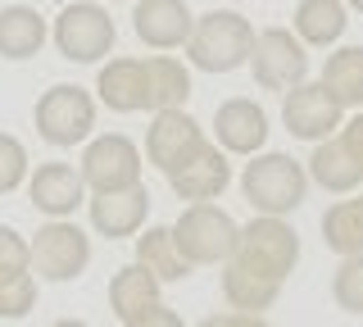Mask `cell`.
I'll list each match as a JSON object with an SVG mask.
<instances>
[{"label":"cell","instance_id":"6da1fadb","mask_svg":"<svg viewBox=\"0 0 363 327\" xmlns=\"http://www.w3.org/2000/svg\"><path fill=\"white\" fill-rule=\"evenodd\" d=\"M300 264V236L286 218H250L223 268V300L236 314H259L281 296V282Z\"/></svg>","mask_w":363,"mask_h":327},{"label":"cell","instance_id":"7a4b0ae2","mask_svg":"<svg viewBox=\"0 0 363 327\" xmlns=\"http://www.w3.org/2000/svg\"><path fill=\"white\" fill-rule=\"evenodd\" d=\"M250 46H255V23L245 14L209 9V14L196 18V28L186 37V60L200 73H236L250 60Z\"/></svg>","mask_w":363,"mask_h":327},{"label":"cell","instance_id":"3957f363","mask_svg":"<svg viewBox=\"0 0 363 327\" xmlns=\"http://www.w3.org/2000/svg\"><path fill=\"white\" fill-rule=\"evenodd\" d=\"M241 191L245 200L255 205L259 214H268V218H286L304 205V196H309V173H304L300 160H291V155H250L245 173H241Z\"/></svg>","mask_w":363,"mask_h":327},{"label":"cell","instance_id":"277c9868","mask_svg":"<svg viewBox=\"0 0 363 327\" xmlns=\"http://www.w3.org/2000/svg\"><path fill=\"white\" fill-rule=\"evenodd\" d=\"M168 232H173V245L182 250V259H186L191 268H204V264H227L241 228H236V218L227 209H218L213 200H204V205L182 209Z\"/></svg>","mask_w":363,"mask_h":327},{"label":"cell","instance_id":"5b68a950","mask_svg":"<svg viewBox=\"0 0 363 327\" xmlns=\"http://www.w3.org/2000/svg\"><path fill=\"white\" fill-rule=\"evenodd\" d=\"M50 37H55V46H60V55L68 64H100L113 50V41H118V28H113L105 5H96V0H73V5L60 9Z\"/></svg>","mask_w":363,"mask_h":327},{"label":"cell","instance_id":"8992f818","mask_svg":"<svg viewBox=\"0 0 363 327\" xmlns=\"http://www.w3.org/2000/svg\"><path fill=\"white\" fill-rule=\"evenodd\" d=\"M32 123H37V137L45 145H77L91 137L96 128V96L82 92L77 82H55L50 92H41L37 109H32Z\"/></svg>","mask_w":363,"mask_h":327},{"label":"cell","instance_id":"52a82bcc","mask_svg":"<svg viewBox=\"0 0 363 327\" xmlns=\"http://www.w3.org/2000/svg\"><path fill=\"white\" fill-rule=\"evenodd\" d=\"M32 255V277L41 282H77L91 264V236L73 218H50L37 236L28 241Z\"/></svg>","mask_w":363,"mask_h":327},{"label":"cell","instance_id":"ba28073f","mask_svg":"<svg viewBox=\"0 0 363 327\" xmlns=\"http://www.w3.org/2000/svg\"><path fill=\"white\" fill-rule=\"evenodd\" d=\"M250 69H255V82L264 92H281L300 87L309 77V46H300V37L286 28H264L255 32V46H250Z\"/></svg>","mask_w":363,"mask_h":327},{"label":"cell","instance_id":"9c48e42d","mask_svg":"<svg viewBox=\"0 0 363 327\" xmlns=\"http://www.w3.org/2000/svg\"><path fill=\"white\" fill-rule=\"evenodd\" d=\"M77 173H82L91 196H109V191L141 187V150H136V141L123 137V132H105V137H96L82 150Z\"/></svg>","mask_w":363,"mask_h":327},{"label":"cell","instance_id":"30bf717a","mask_svg":"<svg viewBox=\"0 0 363 327\" xmlns=\"http://www.w3.org/2000/svg\"><path fill=\"white\" fill-rule=\"evenodd\" d=\"M204 145H209V141H204V128L186 114V109H159L155 123H150V132H145V160L168 177L173 168L196 160Z\"/></svg>","mask_w":363,"mask_h":327},{"label":"cell","instance_id":"8fae6325","mask_svg":"<svg viewBox=\"0 0 363 327\" xmlns=\"http://www.w3.org/2000/svg\"><path fill=\"white\" fill-rule=\"evenodd\" d=\"M281 123H286L291 137L318 145V141L336 137V128L345 123V109L323 92V82H300V87L286 92V100H281Z\"/></svg>","mask_w":363,"mask_h":327},{"label":"cell","instance_id":"7c38bea8","mask_svg":"<svg viewBox=\"0 0 363 327\" xmlns=\"http://www.w3.org/2000/svg\"><path fill=\"white\" fill-rule=\"evenodd\" d=\"M28 196L45 218H73V214L86 205V182L73 164L45 160V164H37V173L28 177Z\"/></svg>","mask_w":363,"mask_h":327},{"label":"cell","instance_id":"4fadbf2b","mask_svg":"<svg viewBox=\"0 0 363 327\" xmlns=\"http://www.w3.org/2000/svg\"><path fill=\"white\" fill-rule=\"evenodd\" d=\"M132 32L150 50H177L186 46L196 14L186 9V0H132Z\"/></svg>","mask_w":363,"mask_h":327},{"label":"cell","instance_id":"5bb4252c","mask_svg":"<svg viewBox=\"0 0 363 327\" xmlns=\"http://www.w3.org/2000/svg\"><path fill=\"white\" fill-rule=\"evenodd\" d=\"M86 214L91 228L109 241H123V236H136L145 228V214H150V191L128 187V191H109V196H86Z\"/></svg>","mask_w":363,"mask_h":327},{"label":"cell","instance_id":"9a60e30c","mask_svg":"<svg viewBox=\"0 0 363 327\" xmlns=\"http://www.w3.org/2000/svg\"><path fill=\"white\" fill-rule=\"evenodd\" d=\"M213 132H218V150L227 155H259L268 141V114L250 96L223 100L213 114Z\"/></svg>","mask_w":363,"mask_h":327},{"label":"cell","instance_id":"2e32d148","mask_svg":"<svg viewBox=\"0 0 363 327\" xmlns=\"http://www.w3.org/2000/svg\"><path fill=\"white\" fill-rule=\"evenodd\" d=\"M100 105H109L113 114H141L150 109V73H145V60H132V55H118L109 60L96 77Z\"/></svg>","mask_w":363,"mask_h":327},{"label":"cell","instance_id":"e0dca14e","mask_svg":"<svg viewBox=\"0 0 363 327\" xmlns=\"http://www.w3.org/2000/svg\"><path fill=\"white\" fill-rule=\"evenodd\" d=\"M227 182H232V160H227V150H218L213 141L204 145L191 164H182V168L168 173V187H173L182 200H191V205L218 200L227 191Z\"/></svg>","mask_w":363,"mask_h":327},{"label":"cell","instance_id":"ac0fdd59","mask_svg":"<svg viewBox=\"0 0 363 327\" xmlns=\"http://www.w3.org/2000/svg\"><path fill=\"white\" fill-rule=\"evenodd\" d=\"M304 173H309V182H318L323 191H332V196H350V191H359V182H363V164H354V155H350L336 137L313 145Z\"/></svg>","mask_w":363,"mask_h":327},{"label":"cell","instance_id":"d6986e66","mask_svg":"<svg viewBox=\"0 0 363 327\" xmlns=\"http://www.w3.org/2000/svg\"><path fill=\"white\" fill-rule=\"evenodd\" d=\"M45 37H50V28H45V18L32 5L0 9V60H14V64L32 60V55H41Z\"/></svg>","mask_w":363,"mask_h":327},{"label":"cell","instance_id":"ffe728a7","mask_svg":"<svg viewBox=\"0 0 363 327\" xmlns=\"http://www.w3.org/2000/svg\"><path fill=\"white\" fill-rule=\"evenodd\" d=\"M291 23H295V37H300V46L327 50V46H336V41L345 37L350 14H345V5H340V0H300Z\"/></svg>","mask_w":363,"mask_h":327},{"label":"cell","instance_id":"44dd1931","mask_svg":"<svg viewBox=\"0 0 363 327\" xmlns=\"http://www.w3.org/2000/svg\"><path fill=\"white\" fill-rule=\"evenodd\" d=\"M318 82L340 109H363V46H340L336 55H327Z\"/></svg>","mask_w":363,"mask_h":327},{"label":"cell","instance_id":"7402d4cb","mask_svg":"<svg viewBox=\"0 0 363 327\" xmlns=\"http://www.w3.org/2000/svg\"><path fill=\"white\" fill-rule=\"evenodd\" d=\"M145 73H150V114H159V109H186V100H191L186 64L173 60V55H150Z\"/></svg>","mask_w":363,"mask_h":327},{"label":"cell","instance_id":"603a6c76","mask_svg":"<svg viewBox=\"0 0 363 327\" xmlns=\"http://www.w3.org/2000/svg\"><path fill=\"white\" fill-rule=\"evenodd\" d=\"M136 264L145 273H155L159 282H182L191 277V264L182 259V250L173 245L168 228H145V236H136Z\"/></svg>","mask_w":363,"mask_h":327},{"label":"cell","instance_id":"cb8c5ba5","mask_svg":"<svg viewBox=\"0 0 363 327\" xmlns=\"http://www.w3.org/2000/svg\"><path fill=\"white\" fill-rule=\"evenodd\" d=\"M159 282L155 273H145L141 264H128V268H118V273L109 277V309H113V318H132L136 309H145V304H155L159 300Z\"/></svg>","mask_w":363,"mask_h":327},{"label":"cell","instance_id":"d4e9b609","mask_svg":"<svg viewBox=\"0 0 363 327\" xmlns=\"http://www.w3.org/2000/svg\"><path fill=\"white\" fill-rule=\"evenodd\" d=\"M323 241L336 255H359L363 250V196L354 200H336L323 214Z\"/></svg>","mask_w":363,"mask_h":327},{"label":"cell","instance_id":"484cf974","mask_svg":"<svg viewBox=\"0 0 363 327\" xmlns=\"http://www.w3.org/2000/svg\"><path fill=\"white\" fill-rule=\"evenodd\" d=\"M332 300L345 314H363V250L359 255H340V268L332 277Z\"/></svg>","mask_w":363,"mask_h":327},{"label":"cell","instance_id":"4316f807","mask_svg":"<svg viewBox=\"0 0 363 327\" xmlns=\"http://www.w3.org/2000/svg\"><path fill=\"white\" fill-rule=\"evenodd\" d=\"M28 145L18 137H9V132H0V196H9V191H18L28 182Z\"/></svg>","mask_w":363,"mask_h":327},{"label":"cell","instance_id":"83f0119b","mask_svg":"<svg viewBox=\"0 0 363 327\" xmlns=\"http://www.w3.org/2000/svg\"><path fill=\"white\" fill-rule=\"evenodd\" d=\"M23 273H32V255H28V241L14 232V228H5L0 223V287L5 282H14Z\"/></svg>","mask_w":363,"mask_h":327},{"label":"cell","instance_id":"f1b7e54d","mask_svg":"<svg viewBox=\"0 0 363 327\" xmlns=\"http://www.w3.org/2000/svg\"><path fill=\"white\" fill-rule=\"evenodd\" d=\"M32 309H37V277L32 273L0 287V318H28Z\"/></svg>","mask_w":363,"mask_h":327},{"label":"cell","instance_id":"f546056e","mask_svg":"<svg viewBox=\"0 0 363 327\" xmlns=\"http://www.w3.org/2000/svg\"><path fill=\"white\" fill-rule=\"evenodd\" d=\"M123 327H186L182 323V314L177 309H168V304H145V309H136L132 318H123Z\"/></svg>","mask_w":363,"mask_h":327},{"label":"cell","instance_id":"4dcf8cb0","mask_svg":"<svg viewBox=\"0 0 363 327\" xmlns=\"http://www.w3.org/2000/svg\"><path fill=\"white\" fill-rule=\"evenodd\" d=\"M336 141L345 145L350 155H354V164H363V109H359L350 123H340V128H336Z\"/></svg>","mask_w":363,"mask_h":327},{"label":"cell","instance_id":"1f68e13d","mask_svg":"<svg viewBox=\"0 0 363 327\" xmlns=\"http://www.w3.org/2000/svg\"><path fill=\"white\" fill-rule=\"evenodd\" d=\"M200 327H272L264 314H209V318H204Z\"/></svg>","mask_w":363,"mask_h":327},{"label":"cell","instance_id":"d6a6232c","mask_svg":"<svg viewBox=\"0 0 363 327\" xmlns=\"http://www.w3.org/2000/svg\"><path fill=\"white\" fill-rule=\"evenodd\" d=\"M50 327H91V323H82V318H60V323H50Z\"/></svg>","mask_w":363,"mask_h":327},{"label":"cell","instance_id":"836d02e7","mask_svg":"<svg viewBox=\"0 0 363 327\" xmlns=\"http://www.w3.org/2000/svg\"><path fill=\"white\" fill-rule=\"evenodd\" d=\"M340 5H350V9H359V14H363V0H340Z\"/></svg>","mask_w":363,"mask_h":327},{"label":"cell","instance_id":"e575fe53","mask_svg":"<svg viewBox=\"0 0 363 327\" xmlns=\"http://www.w3.org/2000/svg\"><path fill=\"white\" fill-rule=\"evenodd\" d=\"M109 5H118V0H109Z\"/></svg>","mask_w":363,"mask_h":327}]
</instances>
